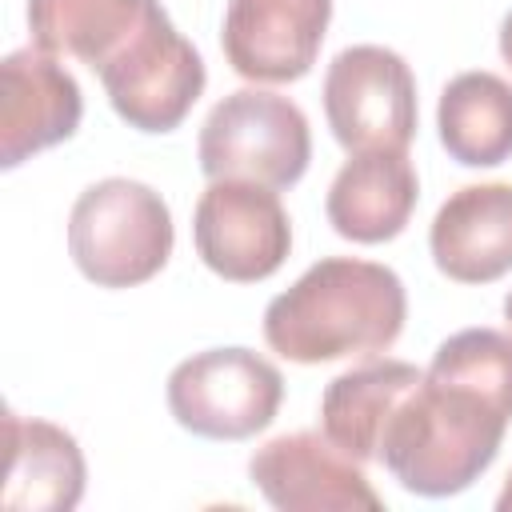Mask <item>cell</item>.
<instances>
[{"instance_id": "cell-16", "label": "cell", "mask_w": 512, "mask_h": 512, "mask_svg": "<svg viewBox=\"0 0 512 512\" xmlns=\"http://www.w3.org/2000/svg\"><path fill=\"white\" fill-rule=\"evenodd\" d=\"M156 0H28L36 48L100 72L144 24Z\"/></svg>"}, {"instance_id": "cell-2", "label": "cell", "mask_w": 512, "mask_h": 512, "mask_svg": "<svg viewBox=\"0 0 512 512\" xmlns=\"http://www.w3.org/2000/svg\"><path fill=\"white\" fill-rule=\"evenodd\" d=\"M404 316L408 296L392 268L324 256L264 308V340L296 364L380 356L396 344Z\"/></svg>"}, {"instance_id": "cell-19", "label": "cell", "mask_w": 512, "mask_h": 512, "mask_svg": "<svg viewBox=\"0 0 512 512\" xmlns=\"http://www.w3.org/2000/svg\"><path fill=\"white\" fill-rule=\"evenodd\" d=\"M496 508H500V512H512V476H508V484H504V492L496 496Z\"/></svg>"}, {"instance_id": "cell-9", "label": "cell", "mask_w": 512, "mask_h": 512, "mask_svg": "<svg viewBox=\"0 0 512 512\" xmlns=\"http://www.w3.org/2000/svg\"><path fill=\"white\" fill-rule=\"evenodd\" d=\"M252 484L280 512H380L384 500L368 484L356 456L324 432H284L248 460Z\"/></svg>"}, {"instance_id": "cell-3", "label": "cell", "mask_w": 512, "mask_h": 512, "mask_svg": "<svg viewBox=\"0 0 512 512\" xmlns=\"http://www.w3.org/2000/svg\"><path fill=\"white\" fill-rule=\"evenodd\" d=\"M68 252L100 288L144 284L172 256V212L164 196L140 180H96L72 204Z\"/></svg>"}, {"instance_id": "cell-13", "label": "cell", "mask_w": 512, "mask_h": 512, "mask_svg": "<svg viewBox=\"0 0 512 512\" xmlns=\"http://www.w3.org/2000/svg\"><path fill=\"white\" fill-rule=\"evenodd\" d=\"M416 196L420 180L400 148L352 152L328 188V220L344 240L380 244L404 232Z\"/></svg>"}, {"instance_id": "cell-12", "label": "cell", "mask_w": 512, "mask_h": 512, "mask_svg": "<svg viewBox=\"0 0 512 512\" xmlns=\"http://www.w3.org/2000/svg\"><path fill=\"white\" fill-rule=\"evenodd\" d=\"M428 248L436 268L460 284L512 272V184L492 180L452 192L428 228Z\"/></svg>"}, {"instance_id": "cell-7", "label": "cell", "mask_w": 512, "mask_h": 512, "mask_svg": "<svg viewBox=\"0 0 512 512\" xmlns=\"http://www.w3.org/2000/svg\"><path fill=\"white\" fill-rule=\"evenodd\" d=\"M324 112L348 152H404L416 136V76L392 48L352 44L324 72Z\"/></svg>"}, {"instance_id": "cell-18", "label": "cell", "mask_w": 512, "mask_h": 512, "mask_svg": "<svg viewBox=\"0 0 512 512\" xmlns=\"http://www.w3.org/2000/svg\"><path fill=\"white\" fill-rule=\"evenodd\" d=\"M500 56H504L508 68H512V12L500 20Z\"/></svg>"}, {"instance_id": "cell-17", "label": "cell", "mask_w": 512, "mask_h": 512, "mask_svg": "<svg viewBox=\"0 0 512 512\" xmlns=\"http://www.w3.org/2000/svg\"><path fill=\"white\" fill-rule=\"evenodd\" d=\"M440 144L468 168H492L512 156V84L496 72H460L440 92Z\"/></svg>"}, {"instance_id": "cell-4", "label": "cell", "mask_w": 512, "mask_h": 512, "mask_svg": "<svg viewBox=\"0 0 512 512\" xmlns=\"http://www.w3.org/2000/svg\"><path fill=\"white\" fill-rule=\"evenodd\" d=\"M196 152L208 180H252L264 188H288L312 160V132L308 116L288 96L240 88L208 112Z\"/></svg>"}, {"instance_id": "cell-14", "label": "cell", "mask_w": 512, "mask_h": 512, "mask_svg": "<svg viewBox=\"0 0 512 512\" xmlns=\"http://www.w3.org/2000/svg\"><path fill=\"white\" fill-rule=\"evenodd\" d=\"M8 428V512H68L84 496V456L72 432L20 412L4 416Z\"/></svg>"}, {"instance_id": "cell-10", "label": "cell", "mask_w": 512, "mask_h": 512, "mask_svg": "<svg viewBox=\"0 0 512 512\" xmlns=\"http://www.w3.org/2000/svg\"><path fill=\"white\" fill-rule=\"evenodd\" d=\"M332 0H228L224 8V56L256 84L300 80L324 44Z\"/></svg>"}, {"instance_id": "cell-8", "label": "cell", "mask_w": 512, "mask_h": 512, "mask_svg": "<svg viewBox=\"0 0 512 512\" xmlns=\"http://www.w3.org/2000/svg\"><path fill=\"white\" fill-rule=\"evenodd\" d=\"M200 260L236 284L268 280L292 248V224L276 188L252 180H212L192 212Z\"/></svg>"}, {"instance_id": "cell-20", "label": "cell", "mask_w": 512, "mask_h": 512, "mask_svg": "<svg viewBox=\"0 0 512 512\" xmlns=\"http://www.w3.org/2000/svg\"><path fill=\"white\" fill-rule=\"evenodd\" d=\"M504 320H508V328H512V292H508V300H504Z\"/></svg>"}, {"instance_id": "cell-11", "label": "cell", "mask_w": 512, "mask_h": 512, "mask_svg": "<svg viewBox=\"0 0 512 512\" xmlns=\"http://www.w3.org/2000/svg\"><path fill=\"white\" fill-rule=\"evenodd\" d=\"M84 96L76 76L44 48H16L0 64V164L16 168L32 152L80 128Z\"/></svg>"}, {"instance_id": "cell-1", "label": "cell", "mask_w": 512, "mask_h": 512, "mask_svg": "<svg viewBox=\"0 0 512 512\" xmlns=\"http://www.w3.org/2000/svg\"><path fill=\"white\" fill-rule=\"evenodd\" d=\"M508 420L512 336L464 328L436 348L424 380L400 400L376 460L416 496H456L496 460Z\"/></svg>"}, {"instance_id": "cell-6", "label": "cell", "mask_w": 512, "mask_h": 512, "mask_svg": "<svg viewBox=\"0 0 512 512\" xmlns=\"http://www.w3.org/2000/svg\"><path fill=\"white\" fill-rule=\"evenodd\" d=\"M116 116L140 132H172L204 92V60L176 32L160 0L132 40L96 72Z\"/></svg>"}, {"instance_id": "cell-15", "label": "cell", "mask_w": 512, "mask_h": 512, "mask_svg": "<svg viewBox=\"0 0 512 512\" xmlns=\"http://www.w3.org/2000/svg\"><path fill=\"white\" fill-rule=\"evenodd\" d=\"M424 380V372L408 360H368L360 368L340 372L320 400V428L348 456L376 460L380 436L400 408V400Z\"/></svg>"}, {"instance_id": "cell-5", "label": "cell", "mask_w": 512, "mask_h": 512, "mask_svg": "<svg viewBox=\"0 0 512 512\" xmlns=\"http://www.w3.org/2000/svg\"><path fill=\"white\" fill-rule=\"evenodd\" d=\"M284 400V376L252 348H208L168 376V408L180 428L208 440H248L264 432Z\"/></svg>"}]
</instances>
